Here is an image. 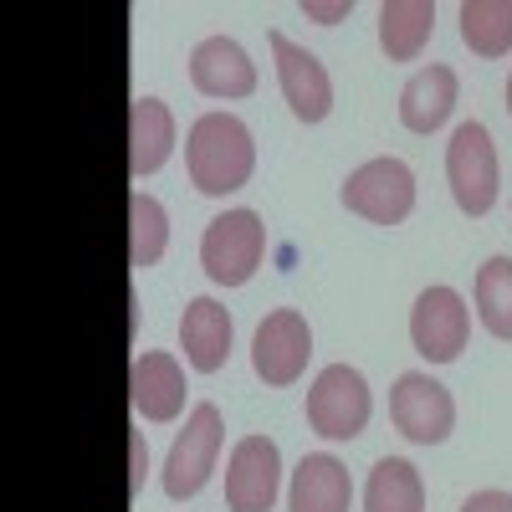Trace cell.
I'll return each instance as SVG.
<instances>
[{"instance_id": "1", "label": "cell", "mask_w": 512, "mask_h": 512, "mask_svg": "<svg viewBox=\"0 0 512 512\" xmlns=\"http://www.w3.org/2000/svg\"><path fill=\"white\" fill-rule=\"evenodd\" d=\"M185 164H190V185L200 195H231L251 180L256 169V144H251V128L236 113H200L190 123V139H185Z\"/></svg>"}, {"instance_id": "2", "label": "cell", "mask_w": 512, "mask_h": 512, "mask_svg": "<svg viewBox=\"0 0 512 512\" xmlns=\"http://www.w3.org/2000/svg\"><path fill=\"white\" fill-rule=\"evenodd\" d=\"M262 251H267V226L256 210H226L205 226L200 236V267L216 287H241L251 282V272L262 267Z\"/></svg>"}, {"instance_id": "3", "label": "cell", "mask_w": 512, "mask_h": 512, "mask_svg": "<svg viewBox=\"0 0 512 512\" xmlns=\"http://www.w3.org/2000/svg\"><path fill=\"white\" fill-rule=\"evenodd\" d=\"M446 180H451V195H456V210L461 216L482 221L487 210L497 205V149H492V134L487 123H461L451 144H446Z\"/></svg>"}, {"instance_id": "4", "label": "cell", "mask_w": 512, "mask_h": 512, "mask_svg": "<svg viewBox=\"0 0 512 512\" xmlns=\"http://www.w3.org/2000/svg\"><path fill=\"white\" fill-rule=\"evenodd\" d=\"M369 410H374L369 384L349 364H328L313 379V390H308V425L323 441H354V436H364Z\"/></svg>"}, {"instance_id": "5", "label": "cell", "mask_w": 512, "mask_h": 512, "mask_svg": "<svg viewBox=\"0 0 512 512\" xmlns=\"http://www.w3.org/2000/svg\"><path fill=\"white\" fill-rule=\"evenodd\" d=\"M221 441H226L221 410L210 405V400H200V405L190 410V420H185V431L175 436V446H169V461H164V492L175 497V502L195 497V492L210 482V472H216Z\"/></svg>"}, {"instance_id": "6", "label": "cell", "mask_w": 512, "mask_h": 512, "mask_svg": "<svg viewBox=\"0 0 512 512\" xmlns=\"http://www.w3.org/2000/svg\"><path fill=\"white\" fill-rule=\"evenodd\" d=\"M344 205L374 226H400L415 210V175L405 159H369L344 180Z\"/></svg>"}, {"instance_id": "7", "label": "cell", "mask_w": 512, "mask_h": 512, "mask_svg": "<svg viewBox=\"0 0 512 512\" xmlns=\"http://www.w3.org/2000/svg\"><path fill=\"white\" fill-rule=\"evenodd\" d=\"M313 359V328L303 313H292V308H277L267 313L262 323H256V338H251V369L262 384H297L303 379Z\"/></svg>"}, {"instance_id": "8", "label": "cell", "mask_w": 512, "mask_h": 512, "mask_svg": "<svg viewBox=\"0 0 512 512\" xmlns=\"http://www.w3.org/2000/svg\"><path fill=\"white\" fill-rule=\"evenodd\" d=\"M390 420L395 431L415 446H441L456 425V400L446 384H436L431 374H400L390 390Z\"/></svg>"}, {"instance_id": "9", "label": "cell", "mask_w": 512, "mask_h": 512, "mask_svg": "<svg viewBox=\"0 0 512 512\" xmlns=\"http://www.w3.org/2000/svg\"><path fill=\"white\" fill-rule=\"evenodd\" d=\"M472 333V313H466L456 287H425L410 308V344L431 364H456Z\"/></svg>"}, {"instance_id": "10", "label": "cell", "mask_w": 512, "mask_h": 512, "mask_svg": "<svg viewBox=\"0 0 512 512\" xmlns=\"http://www.w3.org/2000/svg\"><path fill=\"white\" fill-rule=\"evenodd\" d=\"M267 41H272V57H277V82H282L287 108L303 123H323L333 113V77H328V67L308 47H297L287 31H272Z\"/></svg>"}, {"instance_id": "11", "label": "cell", "mask_w": 512, "mask_h": 512, "mask_svg": "<svg viewBox=\"0 0 512 512\" xmlns=\"http://www.w3.org/2000/svg\"><path fill=\"white\" fill-rule=\"evenodd\" d=\"M282 487V451L272 436H241L226 466V502L231 512H272Z\"/></svg>"}, {"instance_id": "12", "label": "cell", "mask_w": 512, "mask_h": 512, "mask_svg": "<svg viewBox=\"0 0 512 512\" xmlns=\"http://www.w3.org/2000/svg\"><path fill=\"white\" fill-rule=\"evenodd\" d=\"M190 82L205 98H251L256 93V62L246 57L241 41L205 36L190 52Z\"/></svg>"}, {"instance_id": "13", "label": "cell", "mask_w": 512, "mask_h": 512, "mask_svg": "<svg viewBox=\"0 0 512 512\" xmlns=\"http://www.w3.org/2000/svg\"><path fill=\"white\" fill-rule=\"evenodd\" d=\"M128 400H134V415L169 425L185 410V374L175 364V354H139L134 369H128Z\"/></svg>"}, {"instance_id": "14", "label": "cell", "mask_w": 512, "mask_h": 512, "mask_svg": "<svg viewBox=\"0 0 512 512\" xmlns=\"http://www.w3.org/2000/svg\"><path fill=\"white\" fill-rule=\"evenodd\" d=\"M169 149H175V113L159 98H134L128 103V175L144 185L164 169Z\"/></svg>"}, {"instance_id": "15", "label": "cell", "mask_w": 512, "mask_h": 512, "mask_svg": "<svg viewBox=\"0 0 512 512\" xmlns=\"http://www.w3.org/2000/svg\"><path fill=\"white\" fill-rule=\"evenodd\" d=\"M180 349L195 374H216L231 359V313L216 297H190L180 318Z\"/></svg>"}, {"instance_id": "16", "label": "cell", "mask_w": 512, "mask_h": 512, "mask_svg": "<svg viewBox=\"0 0 512 512\" xmlns=\"http://www.w3.org/2000/svg\"><path fill=\"white\" fill-rule=\"evenodd\" d=\"M354 502V482H349V466L318 451V456H303L292 472V487H287V507L292 512H349Z\"/></svg>"}, {"instance_id": "17", "label": "cell", "mask_w": 512, "mask_h": 512, "mask_svg": "<svg viewBox=\"0 0 512 512\" xmlns=\"http://www.w3.org/2000/svg\"><path fill=\"white\" fill-rule=\"evenodd\" d=\"M456 93H461V82H456L451 67H441V62L420 67L400 93V123L410 128V134H436L456 108Z\"/></svg>"}, {"instance_id": "18", "label": "cell", "mask_w": 512, "mask_h": 512, "mask_svg": "<svg viewBox=\"0 0 512 512\" xmlns=\"http://www.w3.org/2000/svg\"><path fill=\"white\" fill-rule=\"evenodd\" d=\"M436 31L431 0H384L379 6V47L390 62H415Z\"/></svg>"}, {"instance_id": "19", "label": "cell", "mask_w": 512, "mask_h": 512, "mask_svg": "<svg viewBox=\"0 0 512 512\" xmlns=\"http://www.w3.org/2000/svg\"><path fill=\"white\" fill-rule=\"evenodd\" d=\"M364 512H425V482L410 461L384 456L374 461L369 487H364Z\"/></svg>"}, {"instance_id": "20", "label": "cell", "mask_w": 512, "mask_h": 512, "mask_svg": "<svg viewBox=\"0 0 512 512\" xmlns=\"http://www.w3.org/2000/svg\"><path fill=\"white\" fill-rule=\"evenodd\" d=\"M461 41L477 57H507L512 52V0H466Z\"/></svg>"}, {"instance_id": "21", "label": "cell", "mask_w": 512, "mask_h": 512, "mask_svg": "<svg viewBox=\"0 0 512 512\" xmlns=\"http://www.w3.org/2000/svg\"><path fill=\"white\" fill-rule=\"evenodd\" d=\"M477 318L492 338L512 344V256H487L477 267Z\"/></svg>"}, {"instance_id": "22", "label": "cell", "mask_w": 512, "mask_h": 512, "mask_svg": "<svg viewBox=\"0 0 512 512\" xmlns=\"http://www.w3.org/2000/svg\"><path fill=\"white\" fill-rule=\"evenodd\" d=\"M128 231H134V241H128V267H154L164 246H169V216H164V205L144 190H134V200H128Z\"/></svg>"}, {"instance_id": "23", "label": "cell", "mask_w": 512, "mask_h": 512, "mask_svg": "<svg viewBox=\"0 0 512 512\" xmlns=\"http://www.w3.org/2000/svg\"><path fill=\"white\" fill-rule=\"evenodd\" d=\"M461 512H512V492H497V487L472 492V497L461 502Z\"/></svg>"}, {"instance_id": "24", "label": "cell", "mask_w": 512, "mask_h": 512, "mask_svg": "<svg viewBox=\"0 0 512 512\" xmlns=\"http://www.w3.org/2000/svg\"><path fill=\"white\" fill-rule=\"evenodd\" d=\"M349 11H354V0H333V6H313V0H303V16H313V21H323V26L344 21Z\"/></svg>"}, {"instance_id": "25", "label": "cell", "mask_w": 512, "mask_h": 512, "mask_svg": "<svg viewBox=\"0 0 512 512\" xmlns=\"http://www.w3.org/2000/svg\"><path fill=\"white\" fill-rule=\"evenodd\" d=\"M144 472H149V451H144V431H134V482H128V497L134 502L144 492Z\"/></svg>"}, {"instance_id": "26", "label": "cell", "mask_w": 512, "mask_h": 512, "mask_svg": "<svg viewBox=\"0 0 512 512\" xmlns=\"http://www.w3.org/2000/svg\"><path fill=\"white\" fill-rule=\"evenodd\" d=\"M507 113H512V77H507Z\"/></svg>"}]
</instances>
